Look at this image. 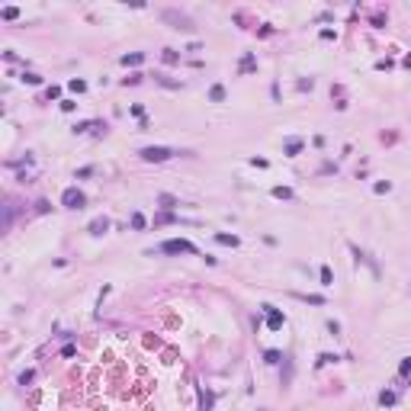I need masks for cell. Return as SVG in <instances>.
Here are the masks:
<instances>
[{
	"instance_id": "cell-1",
	"label": "cell",
	"mask_w": 411,
	"mask_h": 411,
	"mask_svg": "<svg viewBox=\"0 0 411 411\" xmlns=\"http://www.w3.org/2000/svg\"><path fill=\"white\" fill-rule=\"evenodd\" d=\"M164 254H177V251H186V254H196V248L190 244V241H167V244H161Z\"/></svg>"
},
{
	"instance_id": "cell-2",
	"label": "cell",
	"mask_w": 411,
	"mask_h": 411,
	"mask_svg": "<svg viewBox=\"0 0 411 411\" xmlns=\"http://www.w3.org/2000/svg\"><path fill=\"white\" fill-rule=\"evenodd\" d=\"M64 206L68 209H80L84 206V193L80 190H64Z\"/></svg>"
},
{
	"instance_id": "cell-7",
	"label": "cell",
	"mask_w": 411,
	"mask_h": 411,
	"mask_svg": "<svg viewBox=\"0 0 411 411\" xmlns=\"http://www.w3.org/2000/svg\"><path fill=\"white\" fill-rule=\"evenodd\" d=\"M402 376H411V360H405V363H402Z\"/></svg>"
},
{
	"instance_id": "cell-6",
	"label": "cell",
	"mask_w": 411,
	"mask_h": 411,
	"mask_svg": "<svg viewBox=\"0 0 411 411\" xmlns=\"http://www.w3.org/2000/svg\"><path fill=\"white\" fill-rule=\"evenodd\" d=\"M279 325H283V318H279L276 312H270V328H279Z\"/></svg>"
},
{
	"instance_id": "cell-3",
	"label": "cell",
	"mask_w": 411,
	"mask_h": 411,
	"mask_svg": "<svg viewBox=\"0 0 411 411\" xmlns=\"http://www.w3.org/2000/svg\"><path fill=\"white\" fill-rule=\"evenodd\" d=\"M141 157H145V161H167V157H171V151H167V148H145V151H141Z\"/></svg>"
},
{
	"instance_id": "cell-4",
	"label": "cell",
	"mask_w": 411,
	"mask_h": 411,
	"mask_svg": "<svg viewBox=\"0 0 411 411\" xmlns=\"http://www.w3.org/2000/svg\"><path fill=\"white\" fill-rule=\"evenodd\" d=\"M90 232L93 235H103V232H106V218H97V222L90 225Z\"/></svg>"
},
{
	"instance_id": "cell-5",
	"label": "cell",
	"mask_w": 411,
	"mask_h": 411,
	"mask_svg": "<svg viewBox=\"0 0 411 411\" xmlns=\"http://www.w3.org/2000/svg\"><path fill=\"white\" fill-rule=\"evenodd\" d=\"M141 61V55H125L122 58V64H138Z\"/></svg>"
}]
</instances>
